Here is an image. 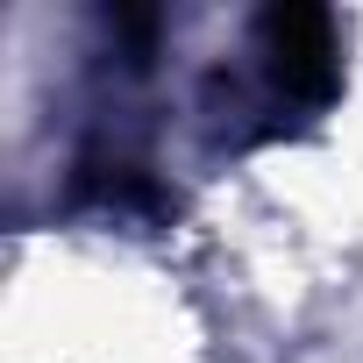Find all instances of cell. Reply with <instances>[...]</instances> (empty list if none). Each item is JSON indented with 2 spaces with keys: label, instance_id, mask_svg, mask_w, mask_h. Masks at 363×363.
I'll use <instances>...</instances> for the list:
<instances>
[{
  "label": "cell",
  "instance_id": "1",
  "mask_svg": "<svg viewBox=\"0 0 363 363\" xmlns=\"http://www.w3.org/2000/svg\"><path fill=\"white\" fill-rule=\"evenodd\" d=\"M264 36V65H271V86L285 107H306L320 114L335 93H342V36H335V15L313 8V0H285L257 22Z\"/></svg>",
  "mask_w": 363,
  "mask_h": 363
}]
</instances>
